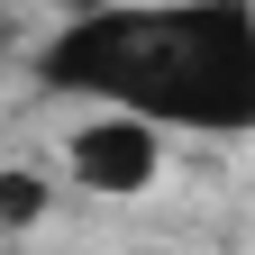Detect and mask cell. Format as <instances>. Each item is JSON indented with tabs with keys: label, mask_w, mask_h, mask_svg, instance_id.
Instances as JSON below:
<instances>
[{
	"label": "cell",
	"mask_w": 255,
	"mask_h": 255,
	"mask_svg": "<svg viewBox=\"0 0 255 255\" xmlns=\"http://www.w3.org/2000/svg\"><path fill=\"white\" fill-rule=\"evenodd\" d=\"M64 164H73L82 191H101V201H137L164 173V137L146 119H128V110H91L73 128V146H64Z\"/></svg>",
	"instance_id": "2"
},
{
	"label": "cell",
	"mask_w": 255,
	"mask_h": 255,
	"mask_svg": "<svg viewBox=\"0 0 255 255\" xmlns=\"http://www.w3.org/2000/svg\"><path fill=\"white\" fill-rule=\"evenodd\" d=\"M37 210H46V182L37 173H0V228H27Z\"/></svg>",
	"instance_id": "3"
},
{
	"label": "cell",
	"mask_w": 255,
	"mask_h": 255,
	"mask_svg": "<svg viewBox=\"0 0 255 255\" xmlns=\"http://www.w3.org/2000/svg\"><path fill=\"white\" fill-rule=\"evenodd\" d=\"M64 9H73V18H82V9H110V0H64Z\"/></svg>",
	"instance_id": "4"
},
{
	"label": "cell",
	"mask_w": 255,
	"mask_h": 255,
	"mask_svg": "<svg viewBox=\"0 0 255 255\" xmlns=\"http://www.w3.org/2000/svg\"><path fill=\"white\" fill-rule=\"evenodd\" d=\"M37 73L146 128L255 137V0H110L64 18Z\"/></svg>",
	"instance_id": "1"
}]
</instances>
